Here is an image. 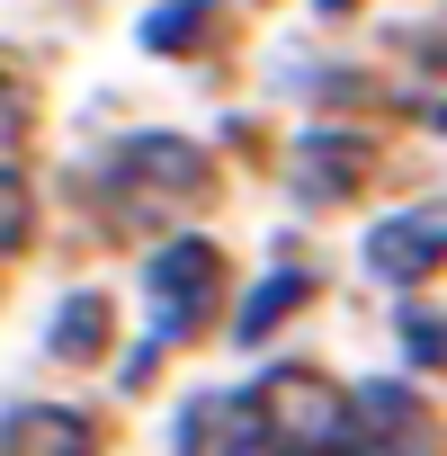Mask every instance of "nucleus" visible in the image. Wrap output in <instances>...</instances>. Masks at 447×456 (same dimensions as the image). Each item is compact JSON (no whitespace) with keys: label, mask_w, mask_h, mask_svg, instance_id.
I'll list each match as a JSON object with an SVG mask.
<instances>
[{"label":"nucleus","mask_w":447,"mask_h":456,"mask_svg":"<svg viewBox=\"0 0 447 456\" xmlns=\"http://www.w3.org/2000/svg\"><path fill=\"white\" fill-rule=\"evenodd\" d=\"M242 403H251L260 456H340L349 447V385H331L322 367H269Z\"/></svg>","instance_id":"1"},{"label":"nucleus","mask_w":447,"mask_h":456,"mask_svg":"<svg viewBox=\"0 0 447 456\" xmlns=\"http://www.w3.org/2000/svg\"><path fill=\"white\" fill-rule=\"evenodd\" d=\"M197 197H206V152L179 143V134H143V143H126L117 170H108V206L134 215V224H161V215H179V206H197Z\"/></svg>","instance_id":"2"},{"label":"nucleus","mask_w":447,"mask_h":456,"mask_svg":"<svg viewBox=\"0 0 447 456\" xmlns=\"http://www.w3.org/2000/svg\"><path fill=\"white\" fill-rule=\"evenodd\" d=\"M152 349L161 340H188L206 314H215V287H224V260H215V242H197V233H179V242H161L152 251ZM143 349V358H152ZM143 358L126 367V385H143Z\"/></svg>","instance_id":"3"},{"label":"nucleus","mask_w":447,"mask_h":456,"mask_svg":"<svg viewBox=\"0 0 447 456\" xmlns=\"http://www.w3.org/2000/svg\"><path fill=\"white\" fill-rule=\"evenodd\" d=\"M340 456H438V411L411 385L376 376V385L349 394V447Z\"/></svg>","instance_id":"4"},{"label":"nucleus","mask_w":447,"mask_h":456,"mask_svg":"<svg viewBox=\"0 0 447 456\" xmlns=\"http://www.w3.org/2000/svg\"><path fill=\"white\" fill-rule=\"evenodd\" d=\"M367 269H376L385 287H420V278H438V269H447V197L385 215L376 233H367Z\"/></svg>","instance_id":"5"},{"label":"nucleus","mask_w":447,"mask_h":456,"mask_svg":"<svg viewBox=\"0 0 447 456\" xmlns=\"http://www.w3.org/2000/svg\"><path fill=\"white\" fill-rule=\"evenodd\" d=\"M0 456H99V438L63 403H19L10 420H0Z\"/></svg>","instance_id":"6"},{"label":"nucleus","mask_w":447,"mask_h":456,"mask_svg":"<svg viewBox=\"0 0 447 456\" xmlns=\"http://www.w3.org/2000/svg\"><path fill=\"white\" fill-rule=\"evenodd\" d=\"M179 456H260L251 403H242V394H197V403L179 411Z\"/></svg>","instance_id":"7"},{"label":"nucleus","mask_w":447,"mask_h":456,"mask_svg":"<svg viewBox=\"0 0 447 456\" xmlns=\"http://www.w3.org/2000/svg\"><path fill=\"white\" fill-rule=\"evenodd\" d=\"M99 340H108V305H99V296H72V314L54 322V349H63V358H90Z\"/></svg>","instance_id":"8"},{"label":"nucleus","mask_w":447,"mask_h":456,"mask_svg":"<svg viewBox=\"0 0 447 456\" xmlns=\"http://www.w3.org/2000/svg\"><path fill=\"white\" fill-rule=\"evenodd\" d=\"M411 117H420L429 134H447V45L420 54V72H411Z\"/></svg>","instance_id":"9"},{"label":"nucleus","mask_w":447,"mask_h":456,"mask_svg":"<svg viewBox=\"0 0 447 456\" xmlns=\"http://www.w3.org/2000/svg\"><path fill=\"white\" fill-rule=\"evenodd\" d=\"M296 305H305V278H296V269H278V278L251 296V314H242V340H260V331H269L278 314H296Z\"/></svg>","instance_id":"10"},{"label":"nucleus","mask_w":447,"mask_h":456,"mask_svg":"<svg viewBox=\"0 0 447 456\" xmlns=\"http://www.w3.org/2000/svg\"><path fill=\"white\" fill-rule=\"evenodd\" d=\"M19 134H28V99H19V81L0 72V161L19 152Z\"/></svg>","instance_id":"11"},{"label":"nucleus","mask_w":447,"mask_h":456,"mask_svg":"<svg viewBox=\"0 0 447 456\" xmlns=\"http://www.w3.org/2000/svg\"><path fill=\"white\" fill-rule=\"evenodd\" d=\"M19 224H28V206H19V188H10V179H0V251L19 242Z\"/></svg>","instance_id":"12"},{"label":"nucleus","mask_w":447,"mask_h":456,"mask_svg":"<svg viewBox=\"0 0 447 456\" xmlns=\"http://www.w3.org/2000/svg\"><path fill=\"white\" fill-rule=\"evenodd\" d=\"M313 10H349V0H313Z\"/></svg>","instance_id":"13"}]
</instances>
